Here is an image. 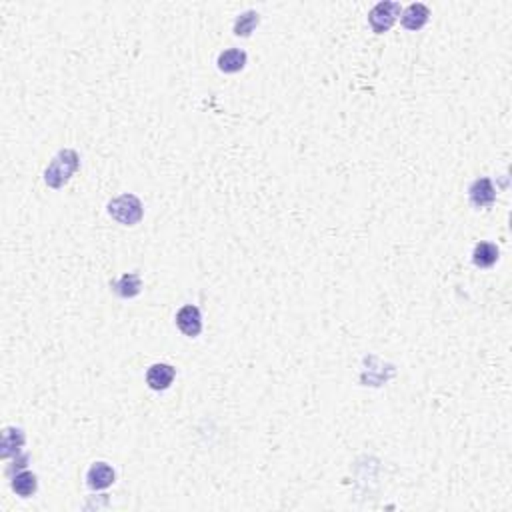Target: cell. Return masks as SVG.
<instances>
[{
    "label": "cell",
    "instance_id": "cell-1",
    "mask_svg": "<svg viewBox=\"0 0 512 512\" xmlns=\"http://www.w3.org/2000/svg\"><path fill=\"white\" fill-rule=\"evenodd\" d=\"M79 164L80 159L74 150H70V148L61 150V152L52 159L50 166H48L47 173H45V180H47L48 186H52V189H63L64 184L70 180V176L79 170Z\"/></svg>",
    "mask_w": 512,
    "mask_h": 512
},
{
    "label": "cell",
    "instance_id": "cell-2",
    "mask_svg": "<svg viewBox=\"0 0 512 512\" xmlns=\"http://www.w3.org/2000/svg\"><path fill=\"white\" fill-rule=\"evenodd\" d=\"M109 214L120 224H136L143 218V202L134 194H122L109 205Z\"/></svg>",
    "mask_w": 512,
    "mask_h": 512
},
{
    "label": "cell",
    "instance_id": "cell-3",
    "mask_svg": "<svg viewBox=\"0 0 512 512\" xmlns=\"http://www.w3.org/2000/svg\"><path fill=\"white\" fill-rule=\"evenodd\" d=\"M399 15H400L399 2L384 0V2H378V4L368 13V24H370V29L376 32V34H383V32L390 31V26L397 22Z\"/></svg>",
    "mask_w": 512,
    "mask_h": 512
},
{
    "label": "cell",
    "instance_id": "cell-4",
    "mask_svg": "<svg viewBox=\"0 0 512 512\" xmlns=\"http://www.w3.org/2000/svg\"><path fill=\"white\" fill-rule=\"evenodd\" d=\"M176 324H178V328L184 333L186 336H194L200 335V330H202V317H200V310L196 308V306H192V304H186V306H182L180 310H178V314H176Z\"/></svg>",
    "mask_w": 512,
    "mask_h": 512
},
{
    "label": "cell",
    "instance_id": "cell-5",
    "mask_svg": "<svg viewBox=\"0 0 512 512\" xmlns=\"http://www.w3.org/2000/svg\"><path fill=\"white\" fill-rule=\"evenodd\" d=\"M468 196H470L472 207H493L496 200V191L495 186H493V182H490V178H479V180H474L470 184V189H468Z\"/></svg>",
    "mask_w": 512,
    "mask_h": 512
},
{
    "label": "cell",
    "instance_id": "cell-6",
    "mask_svg": "<svg viewBox=\"0 0 512 512\" xmlns=\"http://www.w3.org/2000/svg\"><path fill=\"white\" fill-rule=\"evenodd\" d=\"M176 370L170 365H164V362H159V365H152L146 372V384L152 388V390H166L173 381H175Z\"/></svg>",
    "mask_w": 512,
    "mask_h": 512
},
{
    "label": "cell",
    "instance_id": "cell-7",
    "mask_svg": "<svg viewBox=\"0 0 512 512\" xmlns=\"http://www.w3.org/2000/svg\"><path fill=\"white\" fill-rule=\"evenodd\" d=\"M429 18H431L429 6L416 2V4H410V6L402 13V18H400V20H402V26H404V29H408V31H420V29L429 22Z\"/></svg>",
    "mask_w": 512,
    "mask_h": 512
},
{
    "label": "cell",
    "instance_id": "cell-8",
    "mask_svg": "<svg viewBox=\"0 0 512 512\" xmlns=\"http://www.w3.org/2000/svg\"><path fill=\"white\" fill-rule=\"evenodd\" d=\"M86 482L93 490H102L109 488L114 482V470L106 463H95L90 466L88 474H86Z\"/></svg>",
    "mask_w": 512,
    "mask_h": 512
},
{
    "label": "cell",
    "instance_id": "cell-9",
    "mask_svg": "<svg viewBox=\"0 0 512 512\" xmlns=\"http://www.w3.org/2000/svg\"><path fill=\"white\" fill-rule=\"evenodd\" d=\"M244 64H246V52L240 48H228V50L221 52V56H218V68L226 74L239 72L244 68Z\"/></svg>",
    "mask_w": 512,
    "mask_h": 512
},
{
    "label": "cell",
    "instance_id": "cell-10",
    "mask_svg": "<svg viewBox=\"0 0 512 512\" xmlns=\"http://www.w3.org/2000/svg\"><path fill=\"white\" fill-rule=\"evenodd\" d=\"M498 260V246L493 242H479L472 253V262L479 269H490Z\"/></svg>",
    "mask_w": 512,
    "mask_h": 512
},
{
    "label": "cell",
    "instance_id": "cell-11",
    "mask_svg": "<svg viewBox=\"0 0 512 512\" xmlns=\"http://www.w3.org/2000/svg\"><path fill=\"white\" fill-rule=\"evenodd\" d=\"M112 287H114V292H116L118 296H122V298H132V296H136V294L141 292L143 282H141V276H138L136 272H128V274H125L120 280H116Z\"/></svg>",
    "mask_w": 512,
    "mask_h": 512
},
{
    "label": "cell",
    "instance_id": "cell-12",
    "mask_svg": "<svg viewBox=\"0 0 512 512\" xmlns=\"http://www.w3.org/2000/svg\"><path fill=\"white\" fill-rule=\"evenodd\" d=\"M13 490L18 496H22V498L34 495L36 493V477L32 472H29V470L18 472L15 479H13Z\"/></svg>",
    "mask_w": 512,
    "mask_h": 512
},
{
    "label": "cell",
    "instance_id": "cell-13",
    "mask_svg": "<svg viewBox=\"0 0 512 512\" xmlns=\"http://www.w3.org/2000/svg\"><path fill=\"white\" fill-rule=\"evenodd\" d=\"M24 445V434L20 429H6L4 431V438H2V456H8L13 452V448H18Z\"/></svg>",
    "mask_w": 512,
    "mask_h": 512
},
{
    "label": "cell",
    "instance_id": "cell-14",
    "mask_svg": "<svg viewBox=\"0 0 512 512\" xmlns=\"http://www.w3.org/2000/svg\"><path fill=\"white\" fill-rule=\"evenodd\" d=\"M258 24V15L255 10H248L244 15H240L234 22V34L237 36H248L250 32L255 31V26Z\"/></svg>",
    "mask_w": 512,
    "mask_h": 512
}]
</instances>
